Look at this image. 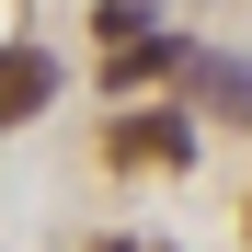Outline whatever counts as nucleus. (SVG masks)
<instances>
[{"label": "nucleus", "mask_w": 252, "mask_h": 252, "mask_svg": "<svg viewBox=\"0 0 252 252\" xmlns=\"http://www.w3.org/2000/svg\"><path fill=\"white\" fill-rule=\"evenodd\" d=\"M103 34H115V46H149V0H103V12H92Z\"/></svg>", "instance_id": "39448f33"}, {"label": "nucleus", "mask_w": 252, "mask_h": 252, "mask_svg": "<svg viewBox=\"0 0 252 252\" xmlns=\"http://www.w3.org/2000/svg\"><path fill=\"white\" fill-rule=\"evenodd\" d=\"M172 69H195V46L149 34V46H115V58H103V92H149V80H172Z\"/></svg>", "instance_id": "7ed1b4c3"}, {"label": "nucleus", "mask_w": 252, "mask_h": 252, "mask_svg": "<svg viewBox=\"0 0 252 252\" xmlns=\"http://www.w3.org/2000/svg\"><path fill=\"white\" fill-rule=\"evenodd\" d=\"M184 80H206V92H218V115H252V69H229V58H195Z\"/></svg>", "instance_id": "20e7f679"}, {"label": "nucleus", "mask_w": 252, "mask_h": 252, "mask_svg": "<svg viewBox=\"0 0 252 252\" xmlns=\"http://www.w3.org/2000/svg\"><path fill=\"white\" fill-rule=\"evenodd\" d=\"M46 92H58V58L46 46H0V126L46 115Z\"/></svg>", "instance_id": "f03ea898"}, {"label": "nucleus", "mask_w": 252, "mask_h": 252, "mask_svg": "<svg viewBox=\"0 0 252 252\" xmlns=\"http://www.w3.org/2000/svg\"><path fill=\"white\" fill-rule=\"evenodd\" d=\"M115 160H126V172H160V160H195V115H126V126H115Z\"/></svg>", "instance_id": "f257e3e1"}]
</instances>
